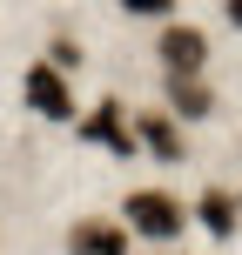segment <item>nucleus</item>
I'll list each match as a JSON object with an SVG mask.
<instances>
[{
  "label": "nucleus",
  "mask_w": 242,
  "mask_h": 255,
  "mask_svg": "<svg viewBox=\"0 0 242 255\" xmlns=\"http://www.w3.org/2000/svg\"><path fill=\"white\" fill-rule=\"evenodd\" d=\"M67 255H135V249H128V229H115L108 215H81L67 229Z\"/></svg>",
  "instance_id": "6"
},
{
  "label": "nucleus",
  "mask_w": 242,
  "mask_h": 255,
  "mask_svg": "<svg viewBox=\"0 0 242 255\" xmlns=\"http://www.w3.org/2000/svg\"><path fill=\"white\" fill-rule=\"evenodd\" d=\"M135 141H141V154H148V161H162V168L189 161V134H182V121L168 115V108H148V115H135Z\"/></svg>",
  "instance_id": "5"
},
{
  "label": "nucleus",
  "mask_w": 242,
  "mask_h": 255,
  "mask_svg": "<svg viewBox=\"0 0 242 255\" xmlns=\"http://www.w3.org/2000/svg\"><path fill=\"white\" fill-rule=\"evenodd\" d=\"M209 34L189 20H162V34H155V61H162V81H182V74H209Z\"/></svg>",
  "instance_id": "2"
},
{
  "label": "nucleus",
  "mask_w": 242,
  "mask_h": 255,
  "mask_svg": "<svg viewBox=\"0 0 242 255\" xmlns=\"http://www.w3.org/2000/svg\"><path fill=\"white\" fill-rule=\"evenodd\" d=\"M121 229L128 235H148V242H175V235L189 229V208H182L168 188H135L121 202Z\"/></svg>",
  "instance_id": "1"
},
{
  "label": "nucleus",
  "mask_w": 242,
  "mask_h": 255,
  "mask_svg": "<svg viewBox=\"0 0 242 255\" xmlns=\"http://www.w3.org/2000/svg\"><path fill=\"white\" fill-rule=\"evenodd\" d=\"M236 202H242V195H236Z\"/></svg>",
  "instance_id": "12"
},
{
  "label": "nucleus",
  "mask_w": 242,
  "mask_h": 255,
  "mask_svg": "<svg viewBox=\"0 0 242 255\" xmlns=\"http://www.w3.org/2000/svg\"><path fill=\"white\" fill-rule=\"evenodd\" d=\"M121 13H141V20H175V0H115Z\"/></svg>",
  "instance_id": "9"
},
{
  "label": "nucleus",
  "mask_w": 242,
  "mask_h": 255,
  "mask_svg": "<svg viewBox=\"0 0 242 255\" xmlns=\"http://www.w3.org/2000/svg\"><path fill=\"white\" fill-rule=\"evenodd\" d=\"M195 222H202L209 235H222V242H229V235L242 229V202H236L229 188H202V195H195Z\"/></svg>",
  "instance_id": "8"
},
{
  "label": "nucleus",
  "mask_w": 242,
  "mask_h": 255,
  "mask_svg": "<svg viewBox=\"0 0 242 255\" xmlns=\"http://www.w3.org/2000/svg\"><path fill=\"white\" fill-rule=\"evenodd\" d=\"M20 94H27V108H34L40 121H74V88H67V74L54 61H34V67H27Z\"/></svg>",
  "instance_id": "4"
},
{
  "label": "nucleus",
  "mask_w": 242,
  "mask_h": 255,
  "mask_svg": "<svg viewBox=\"0 0 242 255\" xmlns=\"http://www.w3.org/2000/svg\"><path fill=\"white\" fill-rule=\"evenodd\" d=\"M47 61L61 67V74H74V67H81V47H74V40H47Z\"/></svg>",
  "instance_id": "10"
},
{
  "label": "nucleus",
  "mask_w": 242,
  "mask_h": 255,
  "mask_svg": "<svg viewBox=\"0 0 242 255\" xmlns=\"http://www.w3.org/2000/svg\"><path fill=\"white\" fill-rule=\"evenodd\" d=\"M216 101H222V94L209 88L202 74H182V81H168V115H175V121H209V115H216Z\"/></svg>",
  "instance_id": "7"
},
{
  "label": "nucleus",
  "mask_w": 242,
  "mask_h": 255,
  "mask_svg": "<svg viewBox=\"0 0 242 255\" xmlns=\"http://www.w3.org/2000/svg\"><path fill=\"white\" fill-rule=\"evenodd\" d=\"M81 141H94V148H108L115 161H135L141 141H135V121H128V108L108 94V101H94L88 115H81Z\"/></svg>",
  "instance_id": "3"
},
{
  "label": "nucleus",
  "mask_w": 242,
  "mask_h": 255,
  "mask_svg": "<svg viewBox=\"0 0 242 255\" xmlns=\"http://www.w3.org/2000/svg\"><path fill=\"white\" fill-rule=\"evenodd\" d=\"M222 20H229L236 34H242V0H222Z\"/></svg>",
  "instance_id": "11"
}]
</instances>
